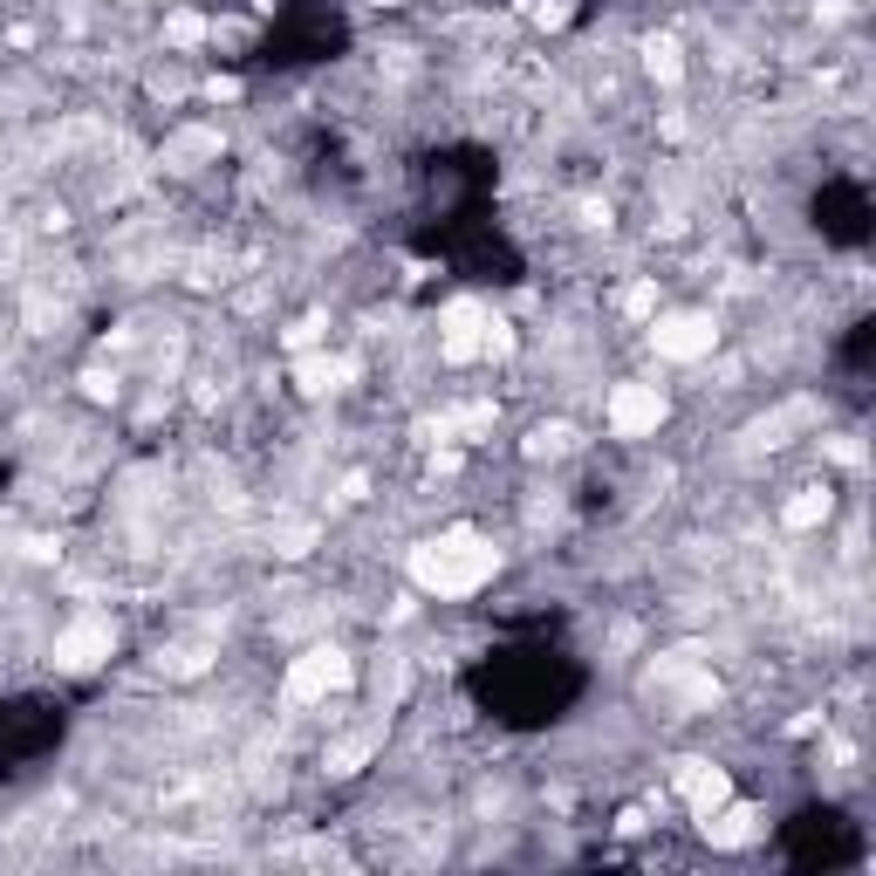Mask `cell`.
<instances>
[{
    "label": "cell",
    "mask_w": 876,
    "mask_h": 876,
    "mask_svg": "<svg viewBox=\"0 0 876 876\" xmlns=\"http://www.w3.org/2000/svg\"><path fill=\"white\" fill-rule=\"evenodd\" d=\"M500 576V548L473 527H446V535H431L412 548V582L425 596H473Z\"/></svg>",
    "instance_id": "cell-1"
},
{
    "label": "cell",
    "mask_w": 876,
    "mask_h": 876,
    "mask_svg": "<svg viewBox=\"0 0 876 876\" xmlns=\"http://www.w3.org/2000/svg\"><path fill=\"white\" fill-rule=\"evenodd\" d=\"M644 69H650L657 83L671 89V83L685 76V62H678V42H650V48H644Z\"/></svg>",
    "instance_id": "cell-11"
},
{
    "label": "cell",
    "mask_w": 876,
    "mask_h": 876,
    "mask_svg": "<svg viewBox=\"0 0 876 876\" xmlns=\"http://www.w3.org/2000/svg\"><path fill=\"white\" fill-rule=\"evenodd\" d=\"M363 754H370V740H342L336 754H329V774H357V767H363Z\"/></svg>",
    "instance_id": "cell-14"
},
{
    "label": "cell",
    "mask_w": 876,
    "mask_h": 876,
    "mask_svg": "<svg viewBox=\"0 0 876 876\" xmlns=\"http://www.w3.org/2000/svg\"><path fill=\"white\" fill-rule=\"evenodd\" d=\"M165 42H178V48L206 42V21H199V14H172V21H165Z\"/></svg>",
    "instance_id": "cell-13"
},
{
    "label": "cell",
    "mask_w": 876,
    "mask_h": 876,
    "mask_svg": "<svg viewBox=\"0 0 876 876\" xmlns=\"http://www.w3.org/2000/svg\"><path fill=\"white\" fill-rule=\"evenodd\" d=\"M350 657H342L336 644H316V650H302L295 665H288V699L295 705H308V699H329V692H342L350 685Z\"/></svg>",
    "instance_id": "cell-2"
},
{
    "label": "cell",
    "mask_w": 876,
    "mask_h": 876,
    "mask_svg": "<svg viewBox=\"0 0 876 876\" xmlns=\"http://www.w3.org/2000/svg\"><path fill=\"white\" fill-rule=\"evenodd\" d=\"M650 342H657V357H671V363H699V357H712L719 329H712V316H699V308H678V316L650 322Z\"/></svg>",
    "instance_id": "cell-3"
},
{
    "label": "cell",
    "mask_w": 876,
    "mask_h": 876,
    "mask_svg": "<svg viewBox=\"0 0 876 876\" xmlns=\"http://www.w3.org/2000/svg\"><path fill=\"white\" fill-rule=\"evenodd\" d=\"M623 308H631V316H650V308H657V288H650V281H637V288L623 295Z\"/></svg>",
    "instance_id": "cell-15"
},
{
    "label": "cell",
    "mask_w": 876,
    "mask_h": 876,
    "mask_svg": "<svg viewBox=\"0 0 876 876\" xmlns=\"http://www.w3.org/2000/svg\"><path fill=\"white\" fill-rule=\"evenodd\" d=\"M295 377H302V391H336L342 377H350V363H336V357H302Z\"/></svg>",
    "instance_id": "cell-10"
},
{
    "label": "cell",
    "mask_w": 876,
    "mask_h": 876,
    "mask_svg": "<svg viewBox=\"0 0 876 876\" xmlns=\"http://www.w3.org/2000/svg\"><path fill=\"white\" fill-rule=\"evenodd\" d=\"M110 644H117L110 623H103V616H83V623H69V631L55 637V665H62V671H97L103 657H110Z\"/></svg>",
    "instance_id": "cell-5"
},
{
    "label": "cell",
    "mask_w": 876,
    "mask_h": 876,
    "mask_svg": "<svg viewBox=\"0 0 876 876\" xmlns=\"http://www.w3.org/2000/svg\"><path fill=\"white\" fill-rule=\"evenodd\" d=\"M829 507H835V493H829V486H801V493L788 500V514H780V521H788L795 535H801V527H822Z\"/></svg>",
    "instance_id": "cell-9"
},
{
    "label": "cell",
    "mask_w": 876,
    "mask_h": 876,
    "mask_svg": "<svg viewBox=\"0 0 876 876\" xmlns=\"http://www.w3.org/2000/svg\"><path fill=\"white\" fill-rule=\"evenodd\" d=\"M569 14H576V8H569V0H541V8H535V21H541V28H561V21H569Z\"/></svg>",
    "instance_id": "cell-16"
},
{
    "label": "cell",
    "mask_w": 876,
    "mask_h": 876,
    "mask_svg": "<svg viewBox=\"0 0 876 876\" xmlns=\"http://www.w3.org/2000/svg\"><path fill=\"white\" fill-rule=\"evenodd\" d=\"M569 425H535V431H527V452H535V459H548V452H569Z\"/></svg>",
    "instance_id": "cell-12"
},
{
    "label": "cell",
    "mask_w": 876,
    "mask_h": 876,
    "mask_svg": "<svg viewBox=\"0 0 876 876\" xmlns=\"http://www.w3.org/2000/svg\"><path fill=\"white\" fill-rule=\"evenodd\" d=\"M665 425V391L657 384H616L610 391V431L616 438H644Z\"/></svg>",
    "instance_id": "cell-4"
},
{
    "label": "cell",
    "mask_w": 876,
    "mask_h": 876,
    "mask_svg": "<svg viewBox=\"0 0 876 876\" xmlns=\"http://www.w3.org/2000/svg\"><path fill=\"white\" fill-rule=\"evenodd\" d=\"M754 808H733V801H719L712 815H705V835L719 842V850H740V842H754Z\"/></svg>",
    "instance_id": "cell-8"
},
{
    "label": "cell",
    "mask_w": 876,
    "mask_h": 876,
    "mask_svg": "<svg viewBox=\"0 0 876 876\" xmlns=\"http://www.w3.org/2000/svg\"><path fill=\"white\" fill-rule=\"evenodd\" d=\"M480 329H486V308H480V302H452V308H446V336H438L446 363L480 357Z\"/></svg>",
    "instance_id": "cell-6"
},
{
    "label": "cell",
    "mask_w": 876,
    "mask_h": 876,
    "mask_svg": "<svg viewBox=\"0 0 876 876\" xmlns=\"http://www.w3.org/2000/svg\"><path fill=\"white\" fill-rule=\"evenodd\" d=\"M678 795L692 801V815L705 822L719 801H733V780L719 774V767H705V760H685V767H678Z\"/></svg>",
    "instance_id": "cell-7"
}]
</instances>
